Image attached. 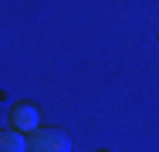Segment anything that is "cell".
<instances>
[{"mask_svg": "<svg viewBox=\"0 0 159 152\" xmlns=\"http://www.w3.org/2000/svg\"><path fill=\"white\" fill-rule=\"evenodd\" d=\"M98 152H112V149H98Z\"/></svg>", "mask_w": 159, "mask_h": 152, "instance_id": "obj_4", "label": "cell"}, {"mask_svg": "<svg viewBox=\"0 0 159 152\" xmlns=\"http://www.w3.org/2000/svg\"><path fill=\"white\" fill-rule=\"evenodd\" d=\"M0 152H27V139L20 132H0Z\"/></svg>", "mask_w": 159, "mask_h": 152, "instance_id": "obj_3", "label": "cell"}, {"mask_svg": "<svg viewBox=\"0 0 159 152\" xmlns=\"http://www.w3.org/2000/svg\"><path fill=\"white\" fill-rule=\"evenodd\" d=\"M27 152H71V142L61 128H37L27 139Z\"/></svg>", "mask_w": 159, "mask_h": 152, "instance_id": "obj_1", "label": "cell"}, {"mask_svg": "<svg viewBox=\"0 0 159 152\" xmlns=\"http://www.w3.org/2000/svg\"><path fill=\"white\" fill-rule=\"evenodd\" d=\"M10 122H14V132H37V125H41V112L27 105V101H17L14 108H10Z\"/></svg>", "mask_w": 159, "mask_h": 152, "instance_id": "obj_2", "label": "cell"}]
</instances>
